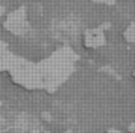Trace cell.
<instances>
[{"instance_id": "cell-3", "label": "cell", "mask_w": 135, "mask_h": 133, "mask_svg": "<svg viewBox=\"0 0 135 133\" xmlns=\"http://www.w3.org/2000/svg\"><path fill=\"white\" fill-rule=\"evenodd\" d=\"M33 133H41V132H33Z\"/></svg>"}, {"instance_id": "cell-1", "label": "cell", "mask_w": 135, "mask_h": 133, "mask_svg": "<svg viewBox=\"0 0 135 133\" xmlns=\"http://www.w3.org/2000/svg\"><path fill=\"white\" fill-rule=\"evenodd\" d=\"M107 133H119V132H117V130H109Z\"/></svg>"}, {"instance_id": "cell-2", "label": "cell", "mask_w": 135, "mask_h": 133, "mask_svg": "<svg viewBox=\"0 0 135 133\" xmlns=\"http://www.w3.org/2000/svg\"><path fill=\"white\" fill-rule=\"evenodd\" d=\"M64 133H72V132H64Z\"/></svg>"}]
</instances>
